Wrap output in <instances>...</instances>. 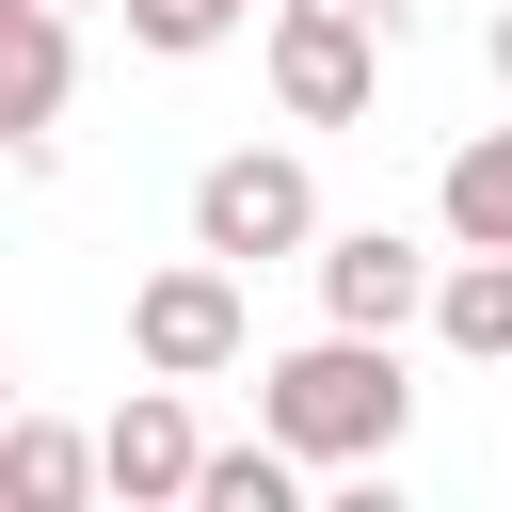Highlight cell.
<instances>
[{
    "instance_id": "1",
    "label": "cell",
    "mask_w": 512,
    "mask_h": 512,
    "mask_svg": "<svg viewBox=\"0 0 512 512\" xmlns=\"http://www.w3.org/2000/svg\"><path fill=\"white\" fill-rule=\"evenodd\" d=\"M400 416H416V384H400V336H352V320H320L304 352H272V368H256V432H272L288 464H384V448H400Z\"/></svg>"
},
{
    "instance_id": "2",
    "label": "cell",
    "mask_w": 512,
    "mask_h": 512,
    "mask_svg": "<svg viewBox=\"0 0 512 512\" xmlns=\"http://www.w3.org/2000/svg\"><path fill=\"white\" fill-rule=\"evenodd\" d=\"M304 240H320V176H304L288 144H224V160L192 176V256L256 272V256H304Z\"/></svg>"
},
{
    "instance_id": "3",
    "label": "cell",
    "mask_w": 512,
    "mask_h": 512,
    "mask_svg": "<svg viewBox=\"0 0 512 512\" xmlns=\"http://www.w3.org/2000/svg\"><path fill=\"white\" fill-rule=\"evenodd\" d=\"M128 352H144V384H224V368L256 352V304H240V272H224V256H176V272H144V288H128Z\"/></svg>"
},
{
    "instance_id": "4",
    "label": "cell",
    "mask_w": 512,
    "mask_h": 512,
    "mask_svg": "<svg viewBox=\"0 0 512 512\" xmlns=\"http://www.w3.org/2000/svg\"><path fill=\"white\" fill-rule=\"evenodd\" d=\"M272 96H288V128H352V112L384 96V32H352V16H304V0H272Z\"/></svg>"
},
{
    "instance_id": "5",
    "label": "cell",
    "mask_w": 512,
    "mask_h": 512,
    "mask_svg": "<svg viewBox=\"0 0 512 512\" xmlns=\"http://www.w3.org/2000/svg\"><path fill=\"white\" fill-rule=\"evenodd\" d=\"M304 272H320V320H352V336H400V320H416V288H432V256H416L400 224H320V240H304Z\"/></svg>"
},
{
    "instance_id": "6",
    "label": "cell",
    "mask_w": 512,
    "mask_h": 512,
    "mask_svg": "<svg viewBox=\"0 0 512 512\" xmlns=\"http://www.w3.org/2000/svg\"><path fill=\"white\" fill-rule=\"evenodd\" d=\"M80 448H96V496H144V512H176L208 432H192V400H176V384H128V400H112V432H80Z\"/></svg>"
},
{
    "instance_id": "7",
    "label": "cell",
    "mask_w": 512,
    "mask_h": 512,
    "mask_svg": "<svg viewBox=\"0 0 512 512\" xmlns=\"http://www.w3.org/2000/svg\"><path fill=\"white\" fill-rule=\"evenodd\" d=\"M64 96H80V16L0 0V160H32V144L64 128Z\"/></svg>"
},
{
    "instance_id": "8",
    "label": "cell",
    "mask_w": 512,
    "mask_h": 512,
    "mask_svg": "<svg viewBox=\"0 0 512 512\" xmlns=\"http://www.w3.org/2000/svg\"><path fill=\"white\" fill-rule=\"evenodd\" d=\"M416 320H432L464 368H496V352H512V256H464V240H448L432 288H416Z\"/></svg>"
},
{
    "instance_id": "9",
    "label": "cell",
    "mask_w": 512,
    "mask_h": 512,
    "mask_svg": "<svg viewBox=\"0 0 512 512\" xmlns=\"http://www.w3.org/2000/svg\"><path fill=\"white\" fill-rule=\"evenodd\" d=\"M80 496H96V448L16 400V416H0V512H80Z\"/></svg>"
},
{
    "instance_id": "10",
    "label": "cell",
    "mask_w": 512,
    "mask_h": 512,
    "mask_svg": "<svg viewBox=\"0 0 512 512\" xmlns=\"http://www.w3.org/2000/svg\"><path fill=\"white\" fill-rule=\"evenodd\" d=\"M432 208H448V240H464V256H512V128H464Z\"/></svg>"
},
{
    "instance_id": "11",
    "label": "cell",
    "mask_w": 512,
    "mask_h": 512,
    "mask_svg": "<svg viewBox=\"0 0 512 512\" xmlns=\"http://www.w3.org/2000/svg\"><path fill=\"white\" fill-rule=\"evenodd\" d=\"M192 512H304V464L256 432V448H192Z\"/></svg>"
},
{
    "instance_id": "12",
    "label": "cell",
    "mask_w": 512,
    "mask_h": 512,
    "mask_svg": "<svg viewBox=\"0 0 512 512\" xmlns=\"http://www.w3.org/2000/svg\"><path fill=\"white\" fill-rule=\"evenodd\" d=\"M112 16H128V48H160V64H208V48L256 32V0H112Z\"/></svg>"
},
{
    "instance_id": "13",
    "label": "cell",
    "mask_w": 512,
    "mask_h": 512,
    "mask_svg": "<svg viewBox=\"0 0 512 512\" xmlns=\"http://www.w3.org/2000/svg\"><path fill=\"white\" fill-rule=\"evenodd\" d=\"M0 416H16V352H0Z\"/></svg>"
},
{
    "instance_id": "14",
    "label": "cell",
    "mask_w": 512,
    "mask_h": 512,
    "mask_svg": "<svg viewBox=\"0 0 512 512\" xmlns=\"http://www.w3.org/2000/svg\"><path fill=\"white\" fill-rule=\"evenodd\" d=\"M48 16H80V0H48Z\"/></svg>"
}]
</instances>
